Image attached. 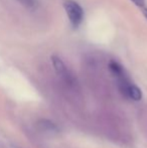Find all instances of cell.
Segmentation results:
<instances>
[{
	"mask_svg": "<svg viewBox=\"0 0 147 148\" xmlns=\"http://www.w3.org/2000/svg\"><path fill=\"white\" fill-rule=\"evenodd\" d=\"M64 7H65L72 26L74 28H78L84 19V11L81 5L73 0H67L64 4Z\"/></svg>",
	"mask_w": 147,
	"mask_h": 148,
	"instance_id": "cell-1",
	"label": "cell"
},
{
	"mask_svg": "<svg viewBox=\"0 0 147 148\" xmlns=\"http://www.w3.org/2000/svg\"><path fill=\"white\" fill-rule=\"evenodd\" d=\"M51 62H53V68H55V72L57 73V75H59L61 78H63L64 80L67 83H69V84L73 83V77L70 74L69 70L67 69V66L64 64L63 60L59 59V58L53 56V57L51 58Z\"/></svg>",
	"mask_w": 147,
	"mask_h": 148,
	"instance_id": "cell-2",
	"label": "cell"
},
{
	"mask_svg": "<svg viewBox=\"0 0 147 148\" xmlns=\"http://www.w3.org/2000/svg\"><path fill=\"white\" fill-rule=\"evenodd\" d=\"M38 126L41 130L45 131V132H53V131H57V127L53 124V122L47 120H41L38 122Z\"/></svg>",
	"mask_w": 147,
	"mask_h": 148,
	"instance_id": "cell-3",
	"label": "cell"
},
{
	"mask_svg": "<svg viewBox=\"0 0 147 148\" xmlns=\"http://www.w3.org/2000/svg\"><path fill=\"white\" fill-rule=\"evenodd\" d=\"M17 1H19L22 5H24L27 8H30V9L36 8V5H37L36 0H17Z\"/></svg>",
	"mask_w": 147,
	"mask_h": 148,
	"instance_id": "cell-4",
	"label": "cell"
},
{
	"mask_svg": "<svg viewBox=\"0 0 147 148\" xmlns=\"http://www.w3.org/2000/svg\"><path fill=\"white\" fill-rule=\"evenodd\" d=\"M133 3H135L138 7H141L143 8L144 5H145V0H131Z\"/></svg>",
	"mask_w": 147,
	"mask_h": 148,
	"instance_id": "cell-5",
	"label": "cell"
},
{
	"mask_svg": "<svg viewBox=\"0 0 147 148\" xmlns=\"http://www.w3.org/2000/svg\"><path fill=\"white\" fill-rule=\"evenodd\" d=\"M142 11H143L144 16H145V17H146V19H147V9H146V8H144V9L142 10Z\"/></svg>",
	"mask_w": 147,
	"mask_h": 148,
	"instance_id": "cell-6",
	"label": "cell"
}]
</instances>
